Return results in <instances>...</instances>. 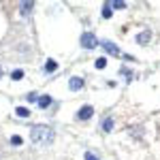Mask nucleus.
Returning <instances> with one entry per match:
<instances>
[{
    "instance_id": "1",
    "label": "nucleus",
    "mask_w": 160,
    "mask_h": 160,
    "mask_svg": "<svg viewBox=\"0 0 160 160\" xmlns=\"http://www.w3.org/2000/svg\"><path fill=\"white\" fill-rule=\"evenodd\" d=\"M53 137H56V130H53L51 126H45V124H37V126H32V130H30V141H32L34 145L51 143Z\"/></svg>"
},
{
    "instance_id": "2",
    "label": "nucleus",
    "mask_w": 160,
    "mask_h": 160,
    "mask_svg": "<svg viewBox=\"0 0 160 160\" xmlns=\"http://www.w3.org/2000/svg\"><path fill=\"white\" fill-rule=\"evenodd\" d=\"M79 43H81V47H83V49H94V47L98 45V38L94 37L92 32H83L81 38H79Z\"/></svg>"
},
{
    "instance_id": "3",
    "label": "nucleus",
    "mask_w": 160,
    "mask_h": 160,
    "mask_svg": "<svg viewBox=\"0 0 160 160\" xmlns=\"http://www.w3.org/2000/svg\"><path fill=\"white\" fill-rule=\"evenodd\" d=\"M92 113H94V107H90V105H83L81 109L77 111V120H90V118H92Z\"/></svg>"
},
{
    "instance_id": "4",
    "label": "nucleus",
    "mask_w": 160,
    "mask_h": 160,
    "mask_svg": "<svg viewBox=\"0 0 160 160\" xmlns=\"http://www.w3.org/2000/svg\"><path fill=\"white\" fill-rule=\"evenodd\" d=\"M83 86H86V81H83L81 77H71V79H68V88H71L73 92H79Z\"/></svg>"
},
{
    "instance_id": "5",
    "label": "nucleus",
    "mask_w": 160,
    "mask_h": 160,
    "mask_svg": "<svg viewBox=\"0 0 160 160\" xmlns=\"http://www.w3.org/2000/svg\"><path fill=\"white\" fill-rule=\"evenodd\" d=\"M102 49L107 51V53H111V56H120V47L115 43H111V41H105L102 43Z\"/></svg>"
},
{
    "instance_id": "6",
    "label": "nucleus",
    "mask_w": 160,
    "mask_h": 160,
    "mask_svg": "<svg viewBox=\"0 0 160 160\" xmlns=\"http://www.w3.org/2000/svg\"><path fill=\"white\" fill-rule=\"evenodd\" d=\"M149 38H152V32H149V30H143V32L137 37V43H139V45H148Z\"/></svg>"
},
{
    "instance_id": "7",
    "label": "nucleus",
    "mask_w": 160,
    "mask_h": 160,
    "mask_svg": "<svg viewBox=\"0 0 160 160\" xmlns=\"http://www.w3.org/2000/svg\"><path fill=\"white\" fill-rule=\"evenodd\" d=\"M34 9V2L32 0H28V2H22V15H30Z\"/></svg>"
},
{
    "instance_id": "8",
    "label": "nucleus",
    "mask_w": 160,
    "mask_h": 160,
    "mask_svg": "<svg viewBox=\"0 0 160 160\" xmlns=\"http://www.w3.org/2000/svg\"><path fill=\"white\" fill-rule=\"evenodd\" d=\"M38 107H41V109H45V107H49L51 105V96H47V94H45V96H38Z\"/></svg>"
},
{
    "instance_id": "9",
    "label": "nucleus",
    "mask_w": 160,
    "mask_h": 160,
    "mask_svg": "<svg viewBox=\"0 0 160 160\" xmlns=\"http://www.w3.org/2000/svg\"><path fill=\"white\" fill-rule=\"evenodd\" d=\"M111 128H113V118H105V120H102V130L109 132Z\"/></svg>"
},
{
    "instance_id": "10",
    "label": "nucleus",
    "mask_w": 160,
    "mask_h": 160,
    "mask_svg": "<svg viewBox=\"0 0 160 160\" xmlns=\"http://www.w3.org/2000/svg\"><path fill=\"white\" fill-rule=\"evenodd\" d=\"M15 113H17L19 118H30V109H26V107H17Z\"/></svg>"
},
{
    "instance_id": "11",
    "label": "nucleus",
    "mask_w": 160,
    "mask_h": 160,
    "mask_svg": "<svg viewBox=\"0 0 160 160\" xmlns=\"http://www.w3.org/2000/svg\"><path fill=\"white\" fill-rule=\"evenodd\" d=\"M111 9H126V2L124 0H113V2H109Z\"/></svg>"
},
{
    "instance_id": "12",
    "label": "nucleus",
    "mask_w": 160,
    "mask_h": 160,
    "mask_svg": "<svg viewBox=\"0 0 160 160\" xmlns=\"http://www.w3.org/2000/svg\"><path fill=\"white\" fill-rule=\"evenodd\" d=\"M56 68H58V64H56L53 60H47V64H45V73H53Z\"/></svg>"
},
{
    "instance_id": "13",
    "label": "nucleus",
    "mask_w": 160,
    "mask_h": 160,
    "mask_svg": "<svg viewBox=\"0 0 160 160\" xmlns=\"http://www.w3.org/2000/svg\"><path fill=\"white\" fill-rule=\"evenodd\" d=\"M111 15H113V11H111L109 2H105V7H102V17H105V19H109Z\"/></svg>"
},
{
    "instance_id": "14",
    "label": "nucleus",
    "mask_w": 160,
    "mask_h": 160,
    "mask_svg": "<svg viewBox=\"0 0 160 160\" xmlns=\"http://www.w3.org/2000/svg\"><path fill=\"white\" fill-rule=\"evenodd\" d=\"M11 77L15 79V81H19V79L24 77V71H19V68H17V71H13V73H11Z\"/></svg>"
},
{
    "instance_id": "15",
    "label": "nucleus",
    "mask_w": 160,
    "mask_h": 160,
    "mask_svg": "<svg viewBox=\"0 0 160 160\" xmlns=\"http://www.w3.org/2000/svg\"><path fill=\"white\" fill-rule=\"evenodd\" d=\"M11 143H13V145H22V137H19V135H13L11 137Z\"/></svg>"
},
{
    "instance_id": "16",
    "label": "nucleus",
    "mask_w": 160,
    "mask_h": 160,
    "mask_svg": "<svg viewBox=\"0 0 160 160\" xmlns=\"http://www.w3.org/2000/svg\"><path fill=\"white\" fill-rule=\"evenodd\" d=\"M105 66H107V60L105 58H98L96 60V68H105Z\"/></svg>"
},
{
    "instance_id": "17",
    "label": "nucleus",
    "mask_w": 160,
    "mask_h": 160,
    "mask_svg": "<svg viewBox=\"0 0 160 160\" xmlns=\"http://www.w3.org/2000/svg\"><path fill=\"white\" fill-rule=\"evenodd\" d=\"M120 73H122L124 77H126V79H132V75H130V71H128V68H122Z\"/></svg>"
},
{
    "instance_id": "18",
    "label": "nucleus",
    "mask_w": 160,
    "mask_h": 160,
    "mask_svg": "<svg viewBox=\"0 0 160 160\" xmlns=\"http://www.w3.org/2000/svg\"><path fill=\"white\" fill-rule=\"evenodd\" d=\"M86 160H98V156H96V154H92V152H88V154H86Z\"/></svg>"
},
{
    "instance_id": "19",
    "label": "nucleus",
    "mask_w": 160,
    "mask_h": 160,
    "mask_svg": "<svg viewBox=\"0 0 160 160\" xmlns=\"http://www.w3.org/2000/svg\"><path fill=\"white\" fill-rule=\"evenodd\" d=\"M28 100H38V96L34 94V92H30V94H28Z\"/></svg>"
},
{
    "instance_id": "20",
    "label": "nucleus",
    "mask_w": 160,
    "mask_h": 160,
    "mask_svg": "<svg viewBox=\"0 0 160 160\" xmlns=\"http://www.w3.org/2000/svg\"><path fill=\"white\" fill-rule=\"evenodd\" d=\"M2 75H4V73H2V68H0V79H2Z\"/></svg>"
}]
</instances>
